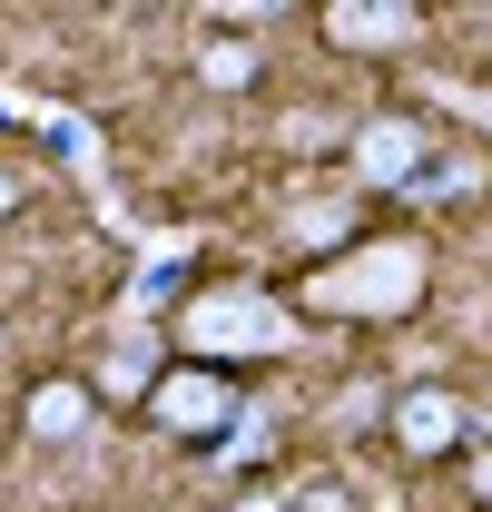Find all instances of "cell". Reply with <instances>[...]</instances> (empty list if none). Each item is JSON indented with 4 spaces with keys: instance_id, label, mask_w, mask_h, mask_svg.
<instances>
[{
    "instance_id": "obj_1",
    "label": "cell",
    "mask_w": 492,
    "mask_h": 512,
    "mask_svg": "<svg viewBox=\"0 0 492 512\" xmlns=\"http://www.w3.org/2000/svg\"><path fill=\"white\" fill-rule=\"evenodd\" d=\"M424 286H433L424 237H365V247L325 256V266L306 276V306H325V316H365V325H394V316H414V306H424Z\"/></svg>"
},
{
    "instance_id": "obj_2",
    "label": "cell",
    "mask_w": 492,
    "mask_h": 512,
    "mask_svg": "<svg viewBox=\"0 0 492 512\" xmlns=\"http://www.w3.org/2000/svg\"><path fill=\"white\" fill-rule=\"evenodd\" d=\"M296 325H286V306L266 296V286H197L178 306V345H187V365H246V355H276Z\"/></svg>"
},
{
    "instance_id": "obj_3",
    "label": "cell",
    "mask_w": 492,
    "mask_h": 512,
    "mask_svg": "<svg viewBox=\"0 0 492 512\" xmlns=\"http://www.w3.org/2000/svg\"><path fill=\"white\" fill-rule=\"evenodd\" d=\"M237 414H246V404H237V375H217V365H168L158 394H148V424L178 434V444H217Z\"/></svg>"
},
{
    "instance_id": "obj_4",
    "label": "cell",
    "mask_w": 492,
    "mask_h": 512,
    "mask_svg": "<svg viewBox=\"0 0 492 512\" xmlns=\"http://www.w3.org/2000/svg\"><path fill=\"white\" fill-rule=\"evenodd\" d=\"M384 434H394V453H414V463H443V453H463L473 414H463L453 384H404V394L384 404Z\"/></svg>"
},
{
    "instance_id": "obj_5",
    "label": "cell",
    "mask_w": 492,
    "mask_h": 512,
    "mask_svg": "<svg viewBox=\"0 0 492 512\" xmlns=\"http://www.w3.org/2000/svg\"><path fill=\"white\" fill-rule=\"evenodd\" d=\"M315 20H325V40H335V50H404V40L424 30V10H414V0H325Z\"/></svg>"
},
{
    "instance_id": "obj_6",
    "label": "cell",
    "mask_w": 492,
    "mask_h": 512,
    "mask_svg": "<svg viewBox=\"0 0 492 512\" xmlns=\"http://www.w3.org/2000/svg\"><path fill=\"white\" fill-rule=\"evenodd\" d=\"M355 178L365 188H424V128L414 119H365L355 128Z\"/></svg>"
},
{
    "instance_id": "obj_7",
    "label": "cell",
    "mask_w": 492,
    "mask_h": 512,
    "mask_svg": "<svg viewBox=\"0 0 492 512\" xmlns=\"http://www.w3.org/2000/svg\"><path fill=\"white\" fill-rule=\"evenodd\" d=\"M89 404H99V394L79 375H40L20 394V424H30V444H79V434H89Z\"/></svg>"
},
{
    "instance_id": "obj_8",
    "label": "cell",
    "mask_w": 492,
    "mask_h": 512,
    "mask_svg": "<svg viewBox=\"0 0 492 512\" xmlns=\"http://www.w3.org/2000/svg\"><path fill=\"white\" fill-rule=\"evenodd\" d=\"M158 375H168V365H158V335H119L109 365H99V384H109V394H138V404L158 394Z\"/></svg>"
},
{
    "instance_id": "obj_9",
    "label": "cell",
    "mask_w": 492,
    "mask_h": 512,
    "mask_svg": "<svg viewBox=\"0 0 492 512\" xmlns=\"http://www.w3.org/2000/svg\"><path fill=\"white\" fill-rule=\"evenodd\" d=\"M286 247H355V207L345 197H315V207H286Z\"/></svg>"
},
{
    "instance_id": "obj_10",
    "label": "cell",
    "mask_w": 492,
    "mask_h": 512,
    "mask_svg": "<svg viewBox=\"0 0 492 512\" xmlns=\"http://www.w3.org/2000/svg\"><path fill=\"white\" fill-rule=\"evenodd\" d=\"M197 79H207V89H246V79H256V50H246V40H207V50H197Z\"/></svg>"
},
{
    "instance_id": "obj_11",
    "label": "cell",
    "mask_w": 492,
    "mask_h": 512,
    "mask_svg": "<svg viewBox=\"0 0 492 512\" xmlns=\"http://www.w3.org/2000/svg\"><path fill=\"white\" fill-rule=\"evenodd\" d=\"M286 512H355V503H345V483H296V503H286Z\"/></svg>"
},
{
    "instance_id": "obj_12",
    "label": "cell",
    "mask_w": 492,
    "mask_h": 512,
    "mask_svg": "<svg viewBox=\"0 0 492 512\" xmlns=\"http://www.w3.org/2000/svg\"><path fill=\"white\" fill-rule=\"evenodd\" d=\"M473 493H483V503H492V453H473Z\"/></svg>"
},
{
    "instance_id": "obj_13",
    "label": "cell",
    "mask_w": 492,
    "mask_h": 512,
    "mask_svg": "<svg viewBox=\"0 0 492 512\" xmlns=\"http://www.w3.org/2000/svg\"><path fill=\"white\" fill-rule=\"evenodd\" d=\"M10 207H20V178H10V168H0V217H10Z\"/></svg>"
}]
</instances>
